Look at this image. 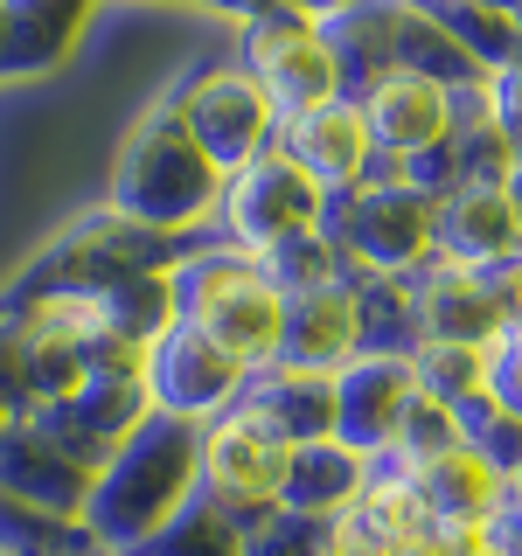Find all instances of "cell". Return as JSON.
<instances>
[{
    "mask_svg": "<svg viewBox=\"0 0 522 556\" xmlns=\"http://www.w3.org/2000/svg\"><path fill=\"white\" fill-rule=\"evenodd\" d=\"M84 306H91V320L104 334L147 348L174 320V286H167V271H119L104 286H84Z\"/></svg>",
    "mask_w": 522,
    "mask_h": 556,
    "instance_id": "cell-22",
    "label": "cell"
},
{
    "mask_svg": "<svg viewBox=\"0 0 522 556\" xmlns=\"http://www.w3.org/2000/svg\"><path fill=\"white\" fill-rule=\"evenodd\" d=\"M474 549H487V556H522V494H515V486L495 501V508H487Z\"/></svg>",
    "mask_w": 522,
    "mask_h": 556,
    "instance_id": "cell-34",
    "label": "cell"
},
{
    "mask_svg": "<svg viewBox=\"0 0 522 556\" xmlns=\"http://www.w3.org/2000/svg\"><path fill=\"white\" fill-rule=\"evenodd\" d=\"M202 431L209 425H196V417L147 410L112 445V459L98 466L91 508H84V521H91V535L104 549H133L139 535H153L202 486Z\"/></svg>",
    "mask_w": 522,
    "mask_h": 556,
    "instance_id": "cell-1",
    "label": "cell"
},
{
    "mask_svg": "<svg viewBox=\"0 0 522 556\" xmlns=\"http://www.w3.org/2000/svg\"><path fill=\"white\" fill-rule=\"evenodd\" d=\"M327 549H335V521H321V515L272 508L265 521L244 529V556H327Z\"/></svg>",
    "mask_w": 522,
    "mask_h": 556,
    "instance_id": "cell-30",
    "label": "cell"
},
{
    "mask_svg": "<svg viewBox=\"0 0 522 556\" xmlns=\"http://www.w3.org/2000/svg\"><path fill=\"white\" fill-rule=\"evenodd\" d=\"M405 480H411V494H418V508H425L432 529L452 535V543H467V549H474L487 508L509 494V480H501L474 445H452V452L425 459V466H418V473H405Z\"/></svg>",
    "mask_w": 522,
    "mask_h": 556,
    "instance_id": "cell-15",
    "label": "cell"
},
{
    "mask_svg": "<svg viewBox=\"0 0 522 556\" xmlns=\"http://www.w3.org/2000/svg\"><path fill=\"white\" fill-rule=\"evenodd\" d=\"M126 556H244V529L196 486V494H188L153 535H139Z\"/></svg>",
    "mask_w": 522,
    "mask_h": 556,
    "instance_id": "cell-25",
    "label": "cell"
},
{
    "mask_svg": "<svg viewBox=\"0 0 522 556\" xmlns=\"http://www.w3.org/2000/svg\"><path fill=\"white\" fill-rule=\"evenodd\" d=\"M286 459H293V445H278L272 431H258V425H244L237 410H223V417H209V431H202V494L216 501L237 529H251V521H265L278 508V494H286Z\"/></svg>",
    "mask_w": 522,
    "mask_h": 556,
    "instance_id": "cell-8",
    "label": "cell"
},
{
    "mask_svg": "<svg viewBox=\"0 0 522 556\" xmlns=\"http://www.w3.org/2000/svg\"><path fill=\"white\" fill-rule=\"evenodd\" d=\"M223 174L209 153L188 139L182 112L161 104L153 118H139V132L119 147L112 167V216L147 223V230H196L223 208Z\"/></svg>",
    "mask_w": 522,
    "mask_h": 556,
    "instance_id": "cell-2",
    "label": "cell"
},
{
    "mask_svg": "<svg viewBox=\"0 0 522 556\" xmlns=\"http://www.w3.org/2000/svg\"><path fill=\"white\" fill-rule=\"evenodd\" d=\"M370 473H376V459H362V452H356V445H341V439L293 445V459H286V494H278V508L341 521L348 508H356V494L370 486Z\"/></svg>",
    "mask_w": 522,
    "mask_h": 556,
    "instance_id": "cell-20",
    "label": "cell"
},
{
    "mask_svg": "<svg viewBox=\"0 0 522 556\" xmlns=\"http://www.w3.org/2000/svg\"><path fill=\"white\" fill-rule=\"evenodd\" d=\"M278 8H293V14H307V22H327V14H341L348 0H278Z\"/></svg>",
    "mask_w": 522,
    "mask_h": 556,
    "instance_id": "cell-36",
    "label": "cell"
},
{
    "mask_svg": "<svg viewBox=\"0 0 522 556\" xmlns=\"http://www.w3.org/2000/svg\"><path fill=\"white\" fill-rule=\"evenodd\" d=\"M104 556H126V549H104Z\"/></svg>",
    "mask_w": 522,
    "mask_h": 556,
    "instance_id": "cell-41",
    "label": "cell"
},
{
    "mask_svg": "<svg viewBox=\"0 0 522 556\" xmlns=\"http://www.w3.org/2000/svg\"><path fill=\"white\" fill-rule=\"evenodd\" d=\"M0 549L8 556H104L91 521L49 515V508H35V501H14L8 486H0Z\"/></svg>",
    "mask_w": 522,
    "mask_h": 556,
    "instance_id": "cell-26",
    "label": "cell"
},
{
    "mask_svg": "<svg viewBox=\"0 0 522 556\" xmlns=\"http://www.w3.org/2000/svg\"><path fill=\"white\" fill-rule=\"evenodd\" d=\"M467 556H487V549H467Z\"/></svg>",
    "mask_w": 522,
    "mask_h": 556,
    "instance_id": "cell-42",
    "label": "cell"
},
{
    "mask_svg": "<svg viewBox=\"0 0 522 556\" xmlns=\"http://www.w3.org/2000/svg\"><path fill=\"white\" fill-rule=\"evenodd\" d=\"M515 22H522V14H515Z\"/></svg>",
    "mask_w": 522,
    "mask_h": 556,
    "instance_id": "cell-43",
    "label": "cell"
},
{
    "mask_svg": "<svg viewBox=\"0 0 522 556\" xmlns=\"http://www.w3.org/2000/svg\"><path fill=\"white\" fill-rule=\"evenodd\" d=\"M509 486H515V494H522V473H515V480H509Z\"/></svg>",
    "mask_w": 522,
    "mask_h": 556,
    "instance_id": "cell-39",
    "label": "cell"
},
{
    "mask_svg": "<svg viewBox=\"0 0 522 556\" xmlns=\"http://www.w3.org/2000/svg\"><path fill=\"white\" fill-rule=\"evenodd\" d=\"M487 396H501L522 417V334H509V327L487 341Z\"/></svg>",
    "mask_w": 522,
    "mask_h": 556,
    "instance_id": "cell-32",
    "label": "cell"
},
{
    "mask_svg": "<svg viewBox=\"0 0 522 556\" xmlns=\"http://www.w3.org/2000/svg\"><path fill=\"white\" fill-rule=\"evenodd\" d=\"M174 286V320L202 327L209 341H223L244 369L278 355V313H286V292L258 271L251 251H188L182 265L167 271Z\"/></svg>",
    "mask_w": 522,
    "mask_h": 556,
    "instance_id": "cell-3",
    "label": "cell"
},
{
    "mask_svg": "<svg viewBox=\"0 0 522 556\" xmlns=\"http://www.w3.org/2000/svg\"><path fill=\"white\" fill-rule=\"evenodd\" d=\"M411 8L425 14L432 28H446L481 70H501L522 49V22L509 8H495V0H411Z\"/></svg>",
    "mask_w": 522,
    "mask_h": 556,
    "instance_id": "cell-24",
    "label": "cell"
},
{
    "mask_svg": "<svg viewBox=\"0 0 522 556\" xmlns=\"http://www.w3.org/2000/svg\"><path fill=\"white\" fill-rule=\"evenodd\" d=\"M397 28H405V0H348L341 14L321 22L327 49L341 63V98L362 104L390 70H405L397 63Z\"/></svg>",
    "mask_w": 522,
    "mask_h": 556,
    "instance_id": "cell-19",
    "label": "cell"
},
{
    "mask_svg": "<svg viewBox=\"0 0 522 556\" xmlns=\"http://www.w3.org/2000/svg\"><path fill=\"white\" fill-rule=\"evenodd\" d=\"M0 486H8L14 501H35V508H49V515H77L84 521L98 466L70 459L35 417H8V425H0Z\"/></svg>",
    "mask_w": 522,
    "mask_h": 556,
    "instance_id": "cell-11",
    "label": "cell"
},
{
    "mask_svg": "<svg viewBox=\"0 0 522 556\" xmlns=\"http://www.w3.org/2000/svg\"><path fill=\"white\" fill-rule=\"evenodd\" d=\"M356 334L370 355H418V271H370L356 286Z\"/></svg>",
    "mask_w": 522,
    "mask_h": 556,
    "instance_id": "cell-23",
    "label": "cell"
},
{
    "mask_svg": "<svg viewBox=\"0 0 522 556\" xmlns=\"http://www.w3.org/2000/svg\"><path fill=\"white\" fill-rule=\"evenodd\" d=\"M418 327H425V341H474V348H487L501 334V300L481 286L474 271L432 257V265L418 271Z\"/></svg>",
    "mask_w": 522,
    "mask_h": 556,
    "instance_id": "cell-21",
    "label": "cell"
},
{
    "mask_svg": "<svg viewBox=\"0 0 522 556\" xmlns=\"http://www.w3.org/2000/svg\"><path fill=\"white\" fill-rule=\"evenodd\" d=\"M495 8H509V14H522V0H495Z\"/></svg>",
    "mask_w": 522,
    "mask_h": 556,
    "instance_id": "cell-38",
    "label": "cell"
},
{
    "mask_svg": "<svg viewBox=\"0 0 522 556\" xmlns=\"http://www.w3.org/2000/svg\"><path fill=\"white\" fill-rule=\"evenodd\" d=\"M244 425L272 431L278 445H313V439H335V376H313V369H286V362H258L244 376L237 404Z\"/></svg>",
    "mask_w": 522,
    "mask_h": 556,
    "instance_id": "cell-13",
    "label": "cell"
},
{
    "mask_svg": "<svg viewBox=\"0 0 522 556\" xmlns=\"http://www.w3.org/2000/svg\"><path fill=\"white\" fill-rule=\"evenodd\" d=\"M487 104H495V126L522 147V49L501 70H487Z\"/></svg>",
    "mask_w": 522,
    "mask_h": 556,
    "instance_id": "cell-33",
    "label": "cell"
},
{
    "mask_svg": "<svg viewBox=\"0 0 522 556\" xmlns=\"http://www.w3.org/2000/svg\"><path fill=\"white\" fill-rule=\"evenodd\" d=\"M0 556H8V549H0Z\"/></svg>",
    "mask_w": 522,
    "mask_h": 556,
    "instance_id": "cell-44",
    "label": "cell"
},
{
    "mask_svg": "<svg viewBox=\"0 0 522 556\" xmlns=\"http://www.w3.org/2000/svg\"><path fill=\"white\" fill-rule=\"evenodd\" d=\"M418 404V376L411 355H348L335 369V439L356 445L362 459H383L405 425V410Z\"/></svg>",
    "mask_w": 522,
    "mask_h": 556,
    "instance_id": "cell-10",
    "label": "cell"
},
{
    "mask_svg": "<svg viewBox=\"0 0 522 556\" xmlns=\"http://www.w3.org/2000/svg\"><path fill=\"white\" fill-rule=\"evenodd\" d=\"M452 425H460V445H474L501 480L522 473V417L501 404V396L481 390V396H467V404H452Z\"/></svg>",
    "mask_w": 522,
    "mask_h": 556,
    "instance_id": "cell-27",
    "label": "cell"
},
{
    "mask_svg": "<svg viewBox=\"0 0 522 556\" xmlns=\"http://www.w3.org/2000/svg\"><path fill=\"white\" fill-rule=\"evenodd\" d=\"M327 243L356 271H425L432 265V195L405 174H362L321 208Z\"/></svg>",
    "mask_w": 522,
    "mask_h": 556,
    "instance_id": "cell-4",
    "label": "cell"
},
{
    "mask_svg": "<svg viewBox=\"0 0 522 556\" xmlns=\"http://www.w3.org/2000/svg\"><path fill=\"white\" fill-rule=\"evenodd\" d=\"M411 376H418V390L425 396H439V404H467V396H481L487 390V348L474 341H425L411 355Z\"/></svg>",
    "mask_w": 522,
    "mask_h": 556,
    "instance_id": "cell-28",
    "label": "cell"
},
{
    "mask_svg": "<svg viewBox=\"0 0 522 556\" xmlns=\"http://www.w3.org/2000/svg\"><path fill=\"white\" fill-rule=\"evenodd\" d=\"M244 376H251V369H244L231 348L209 341L202 327H188V320H167L161 334L147 341L153 410H174V417H196V425H209V417H223V410L237 404Z\"/></svg>",
    "mask_w": 522,
    "mask_h": 556,
    "instance_id": "cell-9",
    "label": "cell"
},
{
    "mask_svg": "<svg viewBox=\"0 0 522 556\" xmlns=\"http://www.w3.org/2000/svg\"><path fill=\"white\" fill-rule=\"evenodd\" d=\"M237 70L258 77V91L272 98L278 126L341 98V63H335V49H327L321 22H307V14H293V8H272V14H258V22L237 28Z\"/></svg>",
    "mask_w": 522,
    "mask_h": 556,
    "instance_id": "cell-5",
    "label": "cell"
},
{
    "mask_svg": "<svg viewBox=\"0 0 522 556\" xmlns=\"http://www.w3.org/2000/svg\"><path fill=\"white\" fill-rule=\"evenodd\" d=\"M209 8H223V14H237V22H258V14H272L278 0H209Z\"/></svg>",
    "mask_w": 522,
    "mask_h": 556,
    "instance_id": "cell-35",
    "label": "cell"
},
{
    "mask_svg": "<svg viewBox=\"0 0 522 556\" xmlns=\"http://www.w3.org/2000/svg\"><path fill=\"white\" fill-rule=\"evenodd\" d=\"M0 404L8 417L35 410V341H28V320L0 306Z\"/></svg>",
    "mask_w": 522,
    "mask_h": 556,
    "instance_id": "cell-31",
    "label": "cell"
},
{
    "mask_svg": "<svg viewBox=\"0 0 522 556\" xmlns=\"http://www.w3.org/2000/svg\"><path fill=\"white\" fill-rule=\"evenodd\" d=\"M432 257L460 271H487L522 257V223L501 188H452L432 202Z\"/></svg>",
    "mask_w": 522,
    "mask_h": 556,
    "instance_id": "cell-14",
    "label": "cell"
},
{
    "mask_svg": "<svg viewBox=\"0 0 522 556\" xmlns=\"http://www.w3.org/2000/svg\"><path fill=\"white\" fill-rule=\"evenodd\" d=\"M321 208H327V188L293 161V153H258L251 167H237L223 181V230H231L237 251H265L278 237H300V230H321Z\"/></svg>",
    "mask_w": 522,
    "mask_h": 556,
    "instance_id": "cell-6",
    "label": "cell"
},
{
    "mask_svg": "<svg viewBox=\"0 0 522 556\" xmlns=\"http://www.w3.org/2000/svg\"><path fill=\"white\" fill-rule=\"evenodd\" d=\"M174 112H182L188 139H196V147H202L223 174L251 167L258 153L278 147V112H272V98L258 91V77H251V70H237V63L202 70V77L188 84L182 98H174Z\"/></svg>",
    "mask_w": 522,
    "mask_h": 556,
    "instance_id": "cell-7",
    "label": "cell"
},
{
    "mask_svg": "<svg viewBox=\"0 0 522 556\" xmlns=\"http://www.w3.org/2000/svg\"><path fill=\"white\" fill-rule=\"evenodd\" d=\"M98 0H0V77H49L84 42Z\"/></svg>",
    "mask_w": 522,
    "mask_h": 556,
    "instance_id": "cell-18",
    "label": "cell"
},
{
    "mask_svg": "<svg viewBox=\"0 0 522 556\" xmlns=\"http://www.w3.org/2000/svg\"><path fill=\"white\" fill-rule=\"evenodd\" d=\"M460 445V425H452V410L439 404V396H425L418 390V404L405 410V425H397V439H390V452H383V473H418L425 459H439V452H452Z\"/></svg>",
    "mask_w": 522,
    "mask_h": 556,
    "instance_id": "cell-29",
    "label": "cell"
},
{
    "mask_svg": "<svg viewBox=\"0 0 522 556\" xmlns=\"http://www.w3.org/2000/svg\"><path fill=\"white\" fill-rule=\"evenodd\" d=\"M501 195H509L515 223H522V147H515V161H509V181H501Z\"/></svg>",
    "mask_w": 522,
    "mask_h": 556,
    "instance_id": "cell-37",
    "label": "cell"
},
{
    "mask_svg": "<svg viewBox=\"0 0 522 556\" xmlns=\"http://www.w3.org/2000/svg\"><path fill=\"white\" fill-rule=\"evenodd\" d=\"M348 355H362L356 292H348V286L286 292V313H278V355L272 362H286V369H313V376H335Z\"/></svg>",
    "mask_w": 522,
    "mask_h": 556,
    "instance_id": "cell-17",
    "label": "cell"
},
{
    "mask_svg": "<svg viewBox=\"0 0 522 556\" xmlns=\"http://www.w3.org/2000/svg\"><path fill=\"white\" fill-rule=\"evenodd\" d=\"M278 153H293L313 181L335 195V188H356L376 161V139H370V118H362L356 98H335L321 112H300L278 126Z\"/></svg>",
    "mask_w": 522,
    "mask_h": 556,
    "instance_id": "cell-16",
    "label": "cell"
},
{
    "mask_svg": "<svg viewBox=\"0 0 522 556\" xmlns=\"http://www.w3.org/2000/svg\"><path fill=\"white\" fill-rule=\"evenodd\" d=\"M0 425H8V404H0Z\"/></svg>",
    "mask_w": 522,
    "mask_h": 556,
    "instance_id": "cell-40",
    "label": "cell"
},
{
    "mask_svg": "<svg viewBox=\"0 0 522 556\" xmlns=\"http://www.w3.org/2000/svg\"><path fill=\"white\" fill-rule=\"evenodd\" d=\"M362 118H370V139H376V161L405 167L418 153L446 147L452 139V91L425 70H390L370 98H362Z\"/></svg>",
    "mask_w": 522,
    "mask_h": 556,
    "instance_id": "cell-12",
    "label": "cell"
}]
</instances>
